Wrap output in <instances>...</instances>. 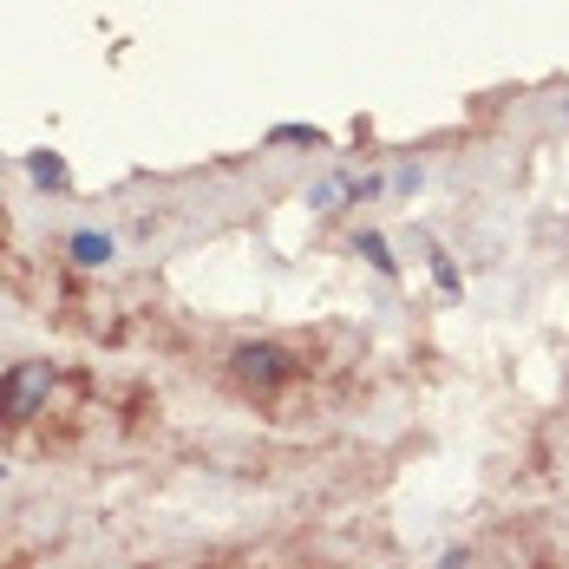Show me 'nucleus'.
<instances>
[{
	"label": "nucleus",
	"instance_id": "obj_4",
	"mask_svg": "<svg viewBox=\"0 0 569 569\" xmlns=\"http://www.w3.org/2000/svg\"><path fill=\"white\" fill-rule=\"evenodd\" d=\"M353 249H360V256H367V262H373L380 276H393V256H387V242H380V236H360Z\"/></svg>",
	"mask_w": 569,
	"mask_h": 569
},
{
	"label": "nucleus",
	"instance_id": "obj_5",
	"mask_svg": "<svg viewBox=\"0 0 569 569\" xmlns=\"http://www.w3.org/2000/svg\"><path fill=\"white\" fill-rule=\"evenodd\" d=\"M27 171L40 177V183H66V164L59 158H27Z\"/></svg>",
	"mask_w": 569,
	"mask_h": 569
},
{
	"label": "nucleus",
	"instance_id": "obj_2",
	"mask_svg": "<svg viewBox=\"0 0 569 569\" xmlns=\"http://www.w3.org/2000/svg\"><path fill=\"white\" fill-rule=\"evenodd\" d=\"M47 393H53V367L47 360H13L0 373V426H27L47 412Z\"/></svg>",
	"mask_w": 569,
	"mask_h": 569
},
{
	"label": "nucleus",
	"instance_id": "obj_1",
	"mask_svg": "<svg viewBox=\"0 0 569 569\" xmlns=\"http://www.w3.org/2000/svg\"><path fill=\"white\" fill-rule=\"evenodd\" d=\"M315 373H321V360L308 353L301 341H282V335H262V341H236L223 360V380L236 399H249V406H262L269 419H288L301 393L315 399Z\"/></svg>",
	"mask_w": 569,
	"mask_h": 569
},
{
	"label": "nucleus",
	"instance_id": "obj_3",
	"mask_svg": "<svg viewBox=\"0 0 569 569\" xmlns=\"http://www.w3.org/2000/svg\"><path fill=\"white\" fill-rule=\"evenodd\" d=\"M66 249H72V262H79V269H106V262H112V236H92V229H79Z\"/></svg>",
	"mask_w": 569,
	"mask_h": 569
}]
</instances>
